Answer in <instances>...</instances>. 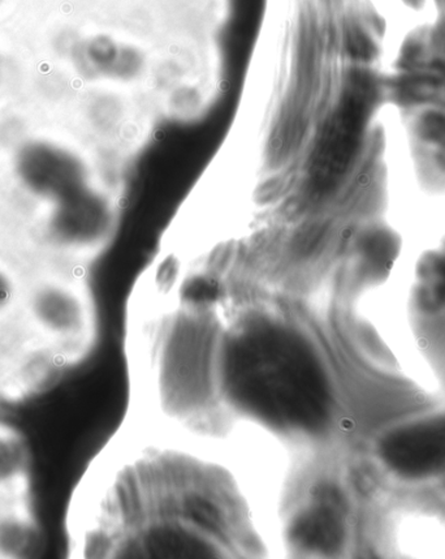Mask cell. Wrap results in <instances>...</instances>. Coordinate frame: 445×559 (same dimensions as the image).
I'll use <instances>...</instances> for the list:
<instances>
[{"instance_id": "5", "label": "cell", "mask_w": 445, "mask_h": 559, "mask_svg": "<svg viewBox=\"0 0 445 559\" xmlns=\"http://www.w3.org/2000/svg\"><path fill=\"white\" fill-rule=\"evenodd\" d=\"M280 536L282 548L293 557L341 555L347 545L348 520L340 490L309 469L282 511Z\"/></svg>"}, {"instance_id": "13", "label": "cell", "mask_w": 445, "mask_h": 559, "mask_svg": "<svg viewBox=\"0 0 445 559\" xmlns=\"http://www.w3.org/2000/svg\"><path fill=\"white\" fill-rule=\"evenodd\" d=\"M440 274H441V278H442V288L445 294V259L441 262Z\"/></svg>"}, {"instance_id": "2", "label": "cell", "mask_w": 445, "mask_h": 559, "mask_svg": "<svg viewBox=\"0 0 445 559\" xmlns=\"http://www.w3.org/2000/svg\"><path fill=\"white\" fill-rule=\"evenodd\" d=\"M227 319L217 306L181 301L160 318L151 352V388L167 419L202 427L227 414L222 346Z\"/></svg>"}, {"instance_id": "10", "label": "cell", "mask_w": 445, "mask_h": 559, "mask_svg": "<svg viewBox=\"0 0 445 559\" xmlns=\"http://www.w3.org/2000/svg\"><path fill=\"white\" fill-rule=\"evenodd\" d=\"M29 455L15 430L0 426V504L23 501Z\"/></svg>"}, {"instance_id": "12", "label": "cell", "mask_w": 445, "mask_h": 559, "mask_svg": "<svg viewBox=\"0 0 445 559\" xmlns=\"http://www.w3.org/2000/svg\"><path fill=\"white\" fill-rule=\"evenodd\" d=\"M13 283L9 275L0 271V313L11 306L13 299Z\"/></svg>"}, {"instance_id": "8", "label": "cell", "mask_w": 445, "mask_h": 559, "mask_svg": "<svg viewBox=\"0 0 445 559\" xmlns=\"http://www.w3.org/2000/svg\"><path fill=\"white\" fill-rule=\"evenodd\" d=\"M20 178L38 197L62 200L91 186L84 162L64 147L33 141L19 153Z\"/></svg>"}, {"instance_id": "4", "label": "cell", "mask_w": 445, "mask_h": 559, "mask_svg": "<svg viewBox=\"0 0 445 559\" xmlns=\"http://www.w3.org/2000/svg\"><path fill=\"white\" fill-rule=\"evenodd\" d=\"M373 96V87L366 80L354 81L322 127L299 174L301 193L308 209L332 197L352 167Z\"/></svg>"}, {"instance_id": "7", "label": "cell", "mask_w": 445, "mask_h": 559, "mask_svg": "<svg viewBox=\"0 0 445 559\" xmlns=\"http://www.w3.org/2000/svg\"><path fill=\"white\" fill-rule=\"evenodd\" d=\"M112 555L127 558H226L225 548L199 534L178 518L154 513L125 535Z\"/></svg>"}, {"instance_id": "1", "label": "cell", "mask_w": 445, "mask_h": 559, "mask_svg": "<svg viewBox=\"0 0 445 559\" xmlns=\"http://www.w3.org/2000/svg\"><path fill=\"white\" fill-rule=\"evenodd\" d=\"M222 392L227 414L305 447L333 423V377L312 329L273 307L227 320Z\"/></svg>"}, {"instance_id": "3", "label": "cell", "mask_w": 445, "mask_h": 559, "mask_svg": "<svg viewBox=\"0 0 445 559\" xmlns=\"http://www.w3.org/2000/svg\"><path fill=\"white\" fill-rule=\"evenodd\" d=\"M153 485V514L178 518L229 556L251 554L252 532L244 507L225 477L199 464L173 463Z\"/></svg>"}, {"instance_id": "9", "label": "cell", "mask_w": 445, "mask_h": 559, "mask_svg": "<svg viewBox=\"0 0 445 559\" xmlns=\"http://www.w3.org/2000/svg\"><path fill=\"white\" fill-rule=\"evenodd\" d=\"M384 460L407 475H422L445 464V417L400 430L383 443Z\"/></svg>"}, {"instance_id": "6", "label": "cell", "mask_w": 445, "mask_h": 559, "mask_svg": "<svg viewBox=\"0 0 445 559\" xmlns=\"http://www.w3.org/2000/svg\"><path fill=\"white\" fill-rule=\"evenodd\" d=\"M28 314L44 338L65 358H79L91 347L96 314L84 287L70 281L46 280L33 286Z\"/></svg>"}, {"instance_id": "11", "label": "cell", "mask_w": 445, "mask_h": 559, "mask_svg": "<svg viewBox=\"0 0 445 559\" xmlns=\"http://www.w3.org/2000/svg\"><path fill=\"white\" fill-rule=\"evenodd\" d=\"M37 534L36 523L23 501L0 504V556L29 555Z\"/></svg>"}]
</instances>
